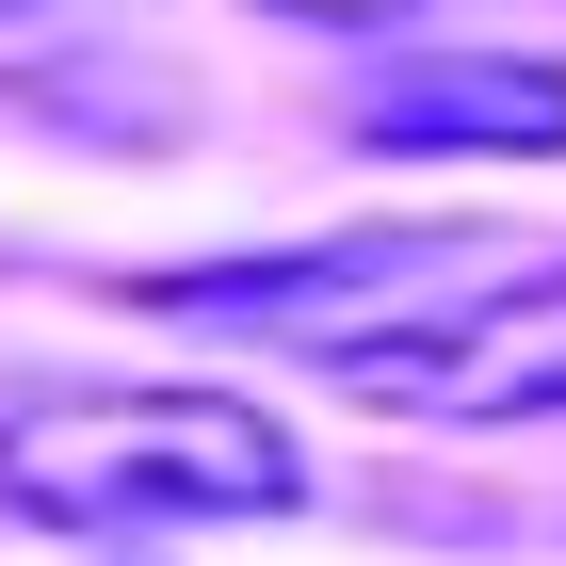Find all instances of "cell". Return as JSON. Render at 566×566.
I'll return each instance as SVG.
<instances>
[{"label":"cell","instance_id":"obj_1","mask_svg":"<svg viewBox=\"0 0 566 566\" xmlns=\"http://www.w3.org/2000/svg\"><path fill=\"white\" fill-rule=\"evenodd\" d=\"M0 502L65 534H146V518H292L307 453L227 389H33L0 405Z\"/></svg>","mask_w":566,"mask_h":566},{"label":"cell","instance_id":"obj_2","mask_svg":"<svg viewBox=\"0 0 566 566\" xmlns=\"http://www.w3.org/2000/svg\"><path fill=\"white\" fill-rule=\"evenodd\" d=\"M470 275H502L470 243V227H340V243H275V260H195V275H146V307L163 324H211V340H389V324H421L405 292H470Z\"/></svg>","mask_w":566,"mask_h":566},{"label":"cell","instance_id":"obj_3","mask_svg":"<svg viewBox=\"0 0 566 566\" xmlns=\"http://www.w3.org/2000/svg\"><path fill=\"white\" fill-rule=\"evenodd\" d=\"M324 373L389 421H534V405H566V260H518L485 307L453 292L389 340H340Z\"/></svg>","mask_w":566,"mask_h":566},{"label":"cell","instance_id":"obj_4","mask_svg":"<svg viewBox=\"0 0 566 566\" xmlns=\"http://www.w3.org/2000/svg\"><path fill=\"white\" fill-rule=\"evenodd\" d=\"M356 146H389V163H551L566 49H389L356 82Z\"/></svg>","mask_w":566,"mask_h":566},{"label":"cell","instance_id":"obj_5","mask_svg":"<svg viewBox=\"0 0 566 566\" xmlns=\"http://www.w3.org/2000/svg\"><path fill=\"white\" fill-rule=\"evenodd\" d=\"M260 17H307V33H405L421 0H260Z\"/></svg>","mask_w":566,"mask_h":566},{"label":"cell","instance_id":"obj_6","mask_svg":"<svg viewBox=\"0 0 566 566\" xmlns=\"http://www.w3.org/2000/svg\"><path fill=\"white\" fill-rule=\"evenodd\" d=\"M0 17H17V0H0Z\"/></svg>","mask_w":566,"mask_h":566}]
</instances>
